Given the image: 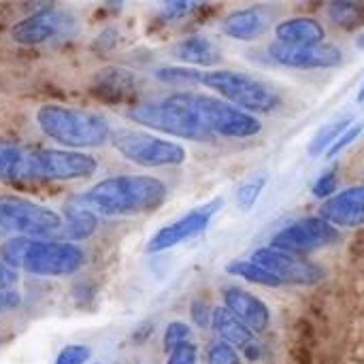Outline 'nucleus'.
I'll use <instances>...</instances> for the list:
<instances>
[{
	"mask_svg": "<svg viewBox=\"0 0 364 364\" xmlns=\"http://www.w3.org/2000/svg\"><path fill=\"white\" fill-rule=\"evenodd\" d=\"M98 168L94 156L68 149H36V179L77 181L92 177Z\"/></svg>",
	"mask_w": 364,
	"mask_h": 364,
	"instance_id": "9b49d317",
	"label": "nucleus"
},
{
	"mask_svg": "<svg viewBox=\"0 0 364 364\" xmlns=\"http://www.w3.org/2000/svg\"><path fill=\"white\" fill-rule=\"evenodd\" d=\"M271 58L277 64L290 66V68H301V70H311V68H335L343 62V53L335 45H305V47H292V45H282L275 43L269 49Z\"/></svg>",
	"mask_w": 364,
	"mask_h": 364,
	"instance_id": "ddd939ff",
	"label": "nucleus"
},
{
	"mask_svg": "<svg viewBox=\"0 0 364 364\" xmlns=\"http://www.w3.org/2000/svg\"><path fill=\"white\" fill-rule=\"evenodd\" d=\"M213 331L222 337V341L230 343L235 350H241L247 360L256 363L262 358V348L256 339V333H252L241 320H237L226 307H215L213 309V320H211Z\"/></svg>",
	"mask_w": 364,
	"mask_h": 364,
	"instance_id": "f3484780",
	"label": "nucleus"
},
{
	"mask_svg": "<svg viewBox=\"0 0 364 364\" xmlns=\"http://www.w3.org/2000/svg\"><path fill=\"white\" fill-rule=\"evenodd\" d=\"M96 364H100V363H96Z\"/></svg>",
	"mask_w": 364,
	"mask_h": 364,
	"instance_id": "a19ab883",
	"label": "nucleus"
},
{
	"mask_svg": "<svg viewBox=\"0 0 364 364\" xmlns=\"http://www.w3.org/2000/svg\"><path fill=\"white\" fill-rule=\"evenodd\" d=\"M0 260L34 277H68L85 264V252L66 241L15 237L0 247Z\"/></svg>",
	"mask_w": 364,
	"mask_h": 364,
	"instance_id": "f03ea898",
	"label": "nucleus"
},
{
	"mask_svg": "<svg viewBox=\"0 0 364 364\" xmlns=\"http://www.w3.org/2000/svg\"><path fill=\"white\" fill-rule=\"evenodd\" d=\"M337 239H339V232L335 226H331L320 215H311V218L296 220L290 226H286L284 230H279L273 237L271 247L303 256V254L322 250V247L335 243Z\"/></svg>",
	"mask_w": 364,
	"mask_h": 364,
	"instance_id": "9d476101",
	"label": "nucleus"
},
{
	"mask_svg": "<svg viewBox=\"0 0 364 364\" xmlns=\"http://www.w3.org/2000/svg\"><path fill=\"white\" fill-rule=\"evenodd\" d=\"M267 28V17L258 9H239L232 11L224 21L222 30L226 36L235 41H254L258 38Z\"/></svg>",
	"mask_w": 364,
	"mask_h": 364,
	"instance_id": "412c9836",
	"label": "nucleus"
},
{
	"mask_svg": "<svg viewBox=\"0 0 364 364\" xmlns=\"http://www.w3.org/2000/svg\"><path fill=\"white\" fill-rule=\"evenodd\" d=\"M68 23H73V19L68 15H62L55 9H43V11L32 13V15L23 17L21 21H17L11 28V38L26 47L43 45V43L60 36L62 32H68Z\"/></svg>",
	"mask_w": 364,
	"mask_h": 364,
	"instance_id": "4468645a",
	"label": "nucleus"
},
{
	"mask_svg": "<svg viewBox=\"0 0 364 364\" xmlns=\"http://www.w3.org/2000/svg\"><path fill=\"white\" fill-rule=\"evenodd\" d=\"M168 188L151 175H115L92 186L79 205L102 218H124L156 211L164 205Z\"/></svg>",
	"mask_w": 364,
	"mask_h": 364,
	"instance_id": "f257e3e1",
	"label": "nucleus"
},
{
	"mask_svg": "<svg viewBox=\"0 0 364 364\" xmlns=\"http://www.w3.org/2000/svg\"><path fill=\"white\" fill-rule=\"evenodd\" d=\"M190 337H192V328L186 322H171L164 331V350L173 352L175 348L190 343Z\"/></svg>",
	"mask_w": 364,
	"mask_h": 364,
	"instance_id": "c85d7f7f",
	"label": "nucleus"
},
{
	"mask_svg": "<svg viewBox=\"0 0 364 364\" xmlns=\"http://www.w3.org/2000/svg\"><path fill=\"white\" fill-rule=\"evenodd\" d=\"M226 273H230L235 277H241V279H245L250 284H256V286H269V288H279L282 286V282L271 271L256 264L254 260H232L230 264H226Z\"/></svg>",
	"mask_w": 364,
	"mask_h": 364,
	"instance_id": "393cba45",
	"label": "nucleus"
},
{
	"mask_svg": "<svg viewBox=\"0 0 364 364\" xmlns=\"http://www.w3.org/2000/svg\"><path fill=\"white\" fill-rule=\"evenodd\" d=\"M173 53H175V58H179L188 64H194V66H215L222 60L215 43H211L203 34H192V36L183 38L181 43H177Z\"/></svg>",
	"mask_w": 364,
	"mask_h": 364,
	"instance_id": "5701e85b",
	"label": "nucleus"
},
{
	"mask_svg": "<svg viewBox=\"0 0 364 364\" xmlns=\"http://www.w3.org/2000/svg\"><path fill=\"white\" fill-rule=\"evenodd\" d=\"M128 115L132 122H136L145 128L171 134V136L198 141V143H207L213 139V134L200 124L196 113L183 100L181 92L171 94L162 100L134 105Z\"/></svg>",
	"mask_w": 364,
	"mask_h": 364,
	"instance_id": "20e7f679",
	"label": "nucleus"
},
{
	"mask_svg": "<svg viewBox=\"0 0 364 364\" xmlns=\"http://www.w3.org/2000/svg\"><path fill=\"white\" fill-rule=\"evenodd\" d=\"M19 303H21V296L17 288H0V314L17 309Z\"/></svg>",
	"mask_w": 364,
	"mask_h": 364,
	"instance_id": "c9c22d12",
	"label": "nucleus"
},
{
	"mask_svg": "<svg viewBox=\"0 0 364 364\" xmlns=\"http://www.w3.org/2000/svg\"><path fill=\"white\" fill-rule=\"evenodd\" d=\"M220 207H222V198H213L211 203H207V205H203V207L186 213L183 218L175 220L173 224L160 228L149 239L147 252H151V254L166 252V250H171V247H175V245H179V243H183L188 239L198 237L200 232L207 230V226L211 224V220L220 211Z\"/></svg>",
	"mask_w": 364,
	"mask_h": 364,
	"instance_id": "f8f14e48",
	"label": "nucleus"
},
{
	"mask_svg": "<svg viewBox=\"0 0 364 364\" xmlns=\"http://www.w3.org/2000/svg\"><path fill=\"white\" fill-rule=\"evenodd\" d=\"M358 102H364V83L360 85V92H358Z\"/></svg>",
	"mask_w": 364,
	"mask_h": 364,
	"instance_id": "58836bf2",
	"label": "nucleus"
},
{
	"mask_svg": "<svg viewBox=\"0 0 364 364\" xmlns=\"http://www.w3.org/2000/svg\"><path fill=\"white\" fill-rule=\"evenodd\" d=\"M196 9H198V4H192V2H168V4H164V13L168 19H179L186 13L196 11Z\"/></svg>",
	"mask_w": 364,
	"mask_h": 364,
	"instance_id": "e433bc0d",
	"label": "nucleus"
},
{
	"mask_svg": "<svg viewBox=\"0 0 364 364\" xmlns=\"http://www.w3.org/2000/svg\"><path fill=\"white\" fill-rule=\"evenodd\" d=\"M207 360L209 364H243L241 363V356H239V350H235L230 343L226 341H218L209 348V354H207Z\"/></svg>",
	"mask_w": 364,
	"mask_h": 364,
	"instance_id": "c756f323",
	"label": "nucleus"
},
{
	"mask_svg": "<svg viewBox=\"0 0 364 364\" xmlns=\"http://www.w3.org/2000/svg\"><path fill=\"white\" fill-rule=\"evenodd\" d=\"M60 228L62 218L53 209L21 196H0V235L51 239Z\"/></svg>",
	"mask_w": 364,
	"mask_h": 364,
	"instance_id": "0eeeda50",
	"label": "nucleus"
},
{
	"mask_svg": "<svg viewBox=\"0 0 364 364\" xmlns=\"http://www.w3.org/2000/svg\"><path fill=\"white\" fill-rule=\"evenodd\" d=\"M181 96L211 134L230 136V139H250L262 130L260 119H256L247 111L232 107L226 100L205 94H194V92H181Z\"/></svg>",
	"mask_w": 364,
	"mask_h": 364,
	"instance_id": "423d86ee",
	"label": "nucleus"
},
{
	"mask_svg": "<svg viewBox=\"0 0 364 364\" xmlns=\"http://www.w3.org/2000/svg\"><path fill=\"white\" fill-rule=\"evenodd\" d=\"M36 124L47 139L62 147H98L111 136V126L102 115L75 107L43 105L36 111Z\"/></svg>",
	"mask_w": 364,
	"mask_h": 364,
	"instance_id": "7ed1b4c3",
	"label": "nucleus"
},
{
	"mask_svg": "<svg viewBox=\"0 0 364 364\" xmlns=\"http://www.w3.org/2000/svg\"><path fill=\"white\" fill-rule=\"evenodd\" d=\"M94 90L100 98L109 100V105H115L124 98H130L136 90V79L132 73L124 70V68H107L102 73H98L96 81H94Z\"/></svg>",
	"mask_w": 364,
	"mask_h": 364,
	"instance_id": "aec40b11",
	"label": "nucleus"
},
{
	"mask_svg": "<svg viewBox=\"0 0 364 364\" xmlns=\"http://www.w3.org/2000/svg\"><path fill=\"white\" fill-rule=\"evenodd\" d=\"M363 4L352 2V0H337L328 4V15L337 26L352 28L358 21H363Z\"/></svg>",
	"mask_w": 364,
	"mask_h": 364,
	"instance_id": "a878e982",
	"label": "nucleus"
},
{
	"mask_svg": "<svg viewBox=\"0 0 364 364\" xmlns=\"http://www.w3.org/2000/svg\"><path fill=\"white\" fill-rule=\"evenodd\" d=\"M277 43L292 45V47H305V45H322L324 43V26L314 17H292L282 21L275 28Z\"/></svg>",
	"mask_w": 364,
	"mask_h": 364,
	"instance_id": "6ab92c4d",
	"label": "nucleus"
},
{
	"mask_svg": "<svg viewBox=\"0 0 364 364\" xmlns=\"http://www.w3.org/2000/svg\"><path fill=\"white\" fill-rule=\"evenodd\" d=\"M96 226H98V215H94L81 205H70L66 207V222H62V228L51 239L66 241V243L81 241L94 235Z\"/></svg>",
	"mask_w": 364,
	"mask_h": 364,
	"instance_id": "4be33fe9",
	"label": "nucleus"
},
{
	"mask_svg": "<svg viewBox=\"0 0 364 364\" xmlns=\"http://www.w3.org/2000/svg\"><path fill=\"white\" fill-rule=\"evenodd\" d=\"M264 183H267V177H264V175H256V177H252L250 181H245V183L239 188V192H237V203H239V207H241L243 211H250V209L258 203V198H260V194H262V190H264Z\"/></svg>",
	"mask_w": 364,
	"mask_h": 364,
	"instance_id": "bb28decb",
	"label": "nucleus"
},
{
	"mask_svg": "<svg viewBox=\"0 0 364 364\" xmlns=\"http://www.w3.org/2000/svg\"><path fill=\"white\" fill-rule=\"evenodd\" d=\"M352 124H354L352 117H337V119H331L328 124H324V126L314 134V139H311L309 145H307L309 156L316 158V156L326 154V151L335 145V141H337Z\"/></svg>",
	"mask_w": 364,
	"mask_h": 364,
	"instance_id": "b1692460",
	"label": "nucleus"
},
{
	"mask_svg": "<svg viewBox=\"0 0 364 364\" xmlns=\"http://www.w3.org/2000/svg\"><path fill=\"white\" fill-rule=\"evenodd\" d=\"M113 145L128 162L145 168L179 166L186 162V149L179 143L147 132H132V130L119 132L113 139Z\"/></svg>",
	"mask_w": 364,
	"mask_h": 364,
	"instance_id": "6e6552de",
	"label": "nucleus"
},
{
	"mask_svg": "<svg viewBox=\"0 0 364 364\" xmlns=\"http://www.w3.org/2000/svg\"><path fill=\"white\" fill-rule=\"evenodd\" d=\"M200 83L241 111L269 113L282 105V96L271 85L239 70H209L203 73Z\"/></svg>",
	"mask_w": 364,
	"mask_h": 364,
	"instance_id": "39448f33",
	"label": "nucleus"
},
{
	"mask_svg": "<svg viewBox=\"0 0 364 364\" xmlns=\"http://www.w3.org/2000/svg\"><path fill=\"white\" fill-rule=\"evenodd\" d=\"M363 130H364V124H352V126H350V128H348V130L337 139V141H335V145L326 151V158L331 160V158L339 156L346 147H350V145H352V143L363 134Z\"/></svg>",
	"mask_w": 364,
	"mask_h": 364,
	"instance_id": "473e14b6",
	"label": "nucleus"
},
{
	"mask_svg": "<svg viewBox=\"0 0 364 364\" xmlns=\"http://www.w3.org/2000/svg\"><path fill=\"white\" fill-rule=\"evenodd\" d=\"M158 77L162 81H171V83H200L203 70L186 68V66H164L158 70Z\"/></svg>",
	"mask_w": 364,
	"mask_h": 364,
	"instance_id": "cd10ccee",
	"label": "nucleus"
},
{
	"mask_svg": "<svg viewBox=\"0 0 364 364\" xmlns=\"http://www.w3.org/2000/svg\"><path fill=\"white\" fill-rule=\"evenodd\" d=\"M0 288H17V273L0 260Z\"/></svg>",
	"mask_w": 364,
	"mask_h": 364,
	"instance_id": "4c0bfd02",
	"label": "nucleus"
},
{
	"mask_svg": "<svg viewBox=\"0 0 364 364\" xmlns=\"http://www.w3.org/2000/svg\"><path fill=\"white\" fill-rule=\"evenodd\" d=\"M190 314H192V322L198 328H207L211 324V320H213V309L205 301H194Z\"/></svg>",
	"mask_w": 364,
	"mask_h": 364,
	"instance_id": "f704fd0d",
	"label": "nucleus"
},
{
	"mask_svg": "<svg viewBox=\"0 0 364 364\" xmlns=\"http://www.w3.org/2000/svg\"><path fill=\"white\" fill-rule=\"evenodd\" d=\"M337 186H339L337 171H328V173H324V175L318 177V181L314 183L311 192H314V196L326 198V200H328V198H333V192L337 190Z\"/></svg>",
	"mask_w": 364,
	"mask_h": 364,
	"instance_id": "2f4dec72",
	"label": "nucleus"
},
{
	"mask_svg": "<svg viewBox=\"0 0 364 364\" xmlns=\"http://www.w3.org/2000/svg\"><path fill=\"white\" fill-rule=\"evenodd\" d=\"M198 363V350L196 346L190 341V343H183L179 348H175L173 352H168V358L166 364H196Z\"/></svg>",
	"mask_w": 364,
	"mask_h": 364,
	"instance_id": "72a5a7b5",
	"label": "nucleus"
},
{
	"mask_svg": "<svg viewBox=\"0 0 364 364\" xmlns=\"http://www.w3.org/2000/svg\"><path fill=\"white\" fill-rule=\"evenodd\" d=\"M222 301H224V307L237 320H241L252 333H262V331L269 328V324H271V309L256 294H252V292H247L243 288L230 286V288L222 290Z\"/></svg>",
	"mask_w": 364,
	"mask_h": 364,
	"instance_id": "2eb2a0df",
	"label": "nucleus"
},
{
	"mask_svg": "<svg viewBox=\"0 0 364 364\" xmlns=\"http://www.w3.org/2000/svg\"><path fill=\"white\" fill-rule=\"evenodd\" d=\"M320 218L326 220L331 226H341V228L364 226V183L352 186L328 198L320 207Z\"/></svg>",
	"mask_w": 364,
	"mask_h": 364,
	"instance_id": "dca6fc26",
	"label": "nucleus"
},
{
	"mask_svg": "<svg viewBox=\"0 0 364 364\" xmlns=\"http://www.w3.org/2000/svg\"><path fill=\"white\" fill-rule=\"evenodd\" d=\"M0 179L2 181L36 179V149L0 141Z\"/></svg>",
	"mask_w": 364,
	"mask_h": 364,
	"instance_id": "a211bd4d",
	"label": "nucleus"
},
{
	"mask_svg": "<svg viewBox=\"0 0 364 364\" xmlns=\"http://www.w3.org/2000/svg\"><path fill=\"white\" fill-rule=\"evenodd\" d=\"M90 354L92 352H90L87 346L73 343V346H66V348L60 350V354L55 358V364H85L87 358H90Z\"/></svg>",
	"mask_w": 364,
	"mask_h": 364,
	"instance_id": "7c9ffc66",
	"label": "nucleus"
},
{
	"mask_svg": "<svg viewBox=\"0 0 364 364\" xmlns=\"http://www.w3.org/2000/svg\"><path fill=\"white\" fill-rule=\"evenodd\" d=\"M358 47H364V36H360V38H358Z\"/></svg>",
	"mask_w": 364,
	"mask_h": 364,
	"instance_id": "ea45409f",
	"label": "nucleus"
},
{
	"mask_svg": "<svg viewBox=\"0 0 364 364\" xmlns=\"http://www.w3.org/2000/svg\"><path fill=\"white\" fill-rule=\"evenodd\" d=\"M252 260L271 271L282 282V286H318L324 279V269L316 262L275 247L256 250Z\"/></svg>",
	"mask_w": 364,
	"mask_h": 364,
	"instance_id": "1a4fd4ad",
	"label": "nucleus"
}]
</instances>
